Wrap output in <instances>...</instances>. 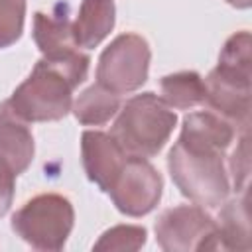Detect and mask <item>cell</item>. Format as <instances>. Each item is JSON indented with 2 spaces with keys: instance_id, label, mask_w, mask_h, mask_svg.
I'll return each instance as SVG.
<instances>
[{
  "instance_id": "cell-1",
  "label": "cell",
  "mask_w": 252,
  "mask_h": 252,
  "mask_svg": "<svg viewBox=\"0 0 252 252\" xmlns=\"http://www.w3.org/2000/svg\"><path fill=\"white\" fill-rule=\"evenodd\" d=\"M236 126L213 110L191 112L183 118L177 142L167 154V169L191 203L217 209L230 193L224 152L234 142Z\"/></svg>"
},
{
  "instance_id": "cell-2",
  "label": "cell",
  "mask_w": 252,
  "mask_h": 252,
  "mask_svg": "<svg viewBox=\"0 0 252 252\" xmlns=\"http://www.w3.org/2000/svg\"><path fill=\"white\" fill-rule=\"evenodd\" d=\"M89 55L77 51L59 61L41 57L28 79L16 87L8 104L26 122H55L69 114L73 91L87 79Z\"/></svg>"
},
{
  "instance_id": "cell-3",
  "label": "cell",
  "mask_w": 252,
  "mask_h": 252,
  "mask_svg": "<svg viewBox=\"0 0 252 252\" xmlns=\"http://www.w3.org/2000/svg\"><path fill=\"white\" fill-rule=\"evenodd\" d=\"M175 124V110L161 96L148 91L120 104L110 136L128 156L154 158L167 144Z\"/></svg>"
},
{
  "instance_id": "cell-4",
  "label": "cell",
  "mask_w": 252,
  "mask_h": 252,
  "mask_svg": "<svg viewBox=\"0 0 252 252\" xmlns=\"http://www.w3.org/2000/svg\"><path fill=\"white\" fill-rule=\"evenodd\" d=\"M75 224L71 201L59 193H41L26 201L12 217V230L35 250L57 252Z\"/></svg>"
},
{
  "instance_id": "cell-5",
  "label": "cell",
  "mask_w": 252,
  "mask_h": 252,
  "mask_svg": "<svg viewBox=\"0 0 252 252\" xmlns=\"http://www.w3.org/2000/svg\"><path fill=\"white\" fill-rule=\"evenodd\" d=\"M152 51L138 33L116 35L100 53L96 65V83L116 94L138 91L150 73Z\"/></svg>"
},
{
  "instance_id": "cell-6",
  "label": "cell",
  "mask_w": 252,
  "mask_h": 252,
  "mask_svg": "<svg viewBox=\"0 0 252 252\" xmlns=\"http://www.w3.org/2000/svg\"><path fill=\"white\" fill-rule=\"evenodd\" d=\"M156 242L165 252L220 250L217 220L201 205L165 209L156 220Z\"/></svg>"
},
{
  "instance_id": "cell-7",
  "label": "cell",
  "mask_w": 252,
  "mask_h": 252,
  "mask_svg": "<svg viewBox=\"0 0 252 252\" xmlns=\"http://www.w3.org/2000/svg\"><path fill=\"white\" fill-rule=\"evenodd\" d=\"M161 191L163 179L148 158L128 156L108 195L122 215L144 217L158 207Z\"/></svg>"
},
{
  "instance_id": "cell-8",
  "label": "cell",
  "mask_w": 252,
  "mask_h": 252,
  "mask_svg": "<svg viewBox=\"0 0 252 252\" xmlns=\"http://www.w3.org/2000/svg\"><path fill=\"white\" fill-rule=\"evenodd\" d=\"M205 104L240 130L250 126V75L217 65L205 79Z\"/></svg>"
},
{
  "instance_id": "cell-9",
  "label": "cell",
  "mask_w": 252,
  "mask_h": 252,
  "mask_svg": "<svg viewBox=\"0 0 252 252\" xmlns=\"http://www.w3.org/2000/svg\"><path fill=\"white\" fill-rule=\"evenodd\" d=\"M81 158L89 181L98 185L100 191L108 193L128 154L110 134L100 130H85L81 136Z\"/></svg>"
},
{
  "instance_id": "cell-10",
  "label": "cell",
  "mask_w": 252,
  "mask_h": 252,
  "mask_svg": "<svg viewBox=\"0 0 252 252\" xmlns=\"http://www.w3.org/2000/svg\"><path fill=\"white\" fill-rule=\"evenodd\" d=\"M33 41L41 55L51 61L75 55L77 43L73 39V24L69 20V4H57L53 12L33 14Z\"/></svg>"
},
{
  "instance_id": "cell-11",
  "label": "cell",
  "mask_w": 252,
  "mask_h": 252,
  "mask_svg": "<svg viewBox=\"0 0 252 252\" xmlns=\"http://www.w3.org/2000/svg\"><path fill=\"white\" fill-rule=\"evenodd\" d=\"M32 130L6 102H0V158L12 167L16 175L24 173L33 159Z\"/></svg>"
},
{
  "instance_id": "cell-12",
  "label": "cell",
  "mask_w": 252,
  "mask_h": 252,
  "mask_svg": "<svg viewBox=\"0 0 252 252\" xmlns=\"http://www.w3.org/2000/svg\"><path fill=\"white\" fill-rule=\"evenodd\" d=\"M116 6L114 0H83L77 20L73 22V39L77 47H96L114 28Z\"/></svg>"
},
{
  "instance_id": "cell-13",
  "label": "cell",
  "mask_w": 252,
  "mask_h": 252,
  "mask_svg": "<svg viewBox=\"0 0 252 252\" xmlns=\"http://www.w3.org/2000/svg\"><path fill=\"white\" fill-rule=\"evenodd\" d=\"M220 215L217 220L220 250H250V217H248V193L244 191L240 199L224 201L220 205Z\"/></svg>"
},
{
  "instance_id": "cell-14",
  "label": "cell",
  "mask_w": 252,
  "mask_h": 252,
  "mask_svg": "<svg viewBox=\"0 0 252 252\" xmlns=\"http://www.w3.org/2000/svg\"><path fill=\"white\" fill-rule=\"evenodd\" d=\"M71 110L81 124L102 126L120 110V94L94 83L77 96Z\"/></svg>"
},
{
  "instance_id": "cell-15",
  "label": "cell",
  "mask_w": 252,
  "mask_h": 252,
  "mask_svg": "<svg viewBox=\"0 0 252 252\" xmlns=\"http://www.w3.org/2000/svg\"><path fill=\"white\" fill-rule=\"evenodd\" d=\"M161 98L175 110H189L205 104V81L197 71H177L161 77Z\"/></svg>"
},
{
  "instance_id": "cell-16",
  "label": "cell",
  "mask_w": 252,
  "mask_h": 252,
  "mask_svg": "<svg viewBox=\"0 0 252 252\" xmlns=\"http://www.w3.org/2000/svg\"><path fill=\"white\" fill-rule=\"evenodd\" d=\"M219 65L220 67H226L230 71H236L240 75H250V69H252V37H250V32L242 30V32H236L232 33L224 45H222V51L219 55Z\"/></svg>"
},
{
  "instance_id": "cell-17",
  "label": "cell",
  "mask_w": 252,
  "mask_h": 252,
  "mask_svg": "<svg viewBox=\"0 0 252 252\" xmlns=\"http://www.w3.org/2000/svg\"><path fill=\"white\" fill-rule=\"evenodd\" d=\"M146 228L138 224H116L100 234L94 250H140L146 244Z\"/></svg>"
},
{
  "instance_id": "cell-18",
  "label": "cell",
  "mask_w": 252,
  "mask_h": 252,
  "mask_svg": "<svg viewBox=\"0 0 252 252\" xmlns=\"http://www.w3.org/2000/svg\"><path fill=\"white\" fill-rule=\"evenodd\" d=\"M26 0H0V49L14 45L24 32Z\"/></svg>"
},
{
  "instance_id": "cell-19",
  "label": "cell",
  "mask_w": 252,
  "mask_h": 252,
  "mask_svg": "<svg viewBox=\"0 0 252 252\" xmlns=\"http://www.w3.org/2000/svg\"><path fill=\"white\" fill-rule=\"evenodd\" d=\"M228 169L232 175V187L236 193H244L248 189V173H250V152H248V130H242L236 142V150L228 158Z\"/></svg>"
},
{
  "instance_id": "cell-20",
  "label": "cell",
  "mask_w": 252,
  "mask_h": 252,
  "mask_svg": "<svg viewBox=\"0 0 252 252\" xmlns=\"http://www.w3.org/2000/svg\"><path fill=\"white\" fill-rule=\"evenodd\" d=\"M16 173L12 171V167L0 158V219L10 211V205L14 201V181H16Z\"/></svg>"
},
{
  "instance_id": "cell-21",
  "label": "cell",
  "mask_w": 252,
  "mask_h": 252,
  "mask_svg": "<svg viewBox=\"0 0 252 252\" xmlns=\"http://www.w3.org/2000/svg\"><path fill=\"white\" fill-rule=\"evenodd\" d=\"M230 6H234V8H240V10H246V8H250V4H252V0H226Z\"/></svg>"
}]
</instances>
